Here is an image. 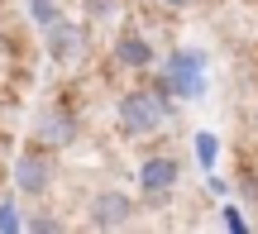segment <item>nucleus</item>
<instances>
[{
  "mask_svg": "<svg viewBox=\"0 0 258 234\" xmlns=\"http://www.w3.org/2000/svg\"><path fill=\"white\" fill-rule=\"evenodd\" d=\"M115 115H120L124 139H148V134H163V124L172 120V96L163 86H134L120 96Z\"/></svg>",
  "mask_w": 258,
  "mask_h": 234,
  "instance_id": "obj_1",
  "label": "nucleus"
},
{
  "mask_svg": "<svg viewBox=\"0 0 258 234\" xmlns=\"http://www.w3.org/2000/svg\"><path fill=\"white\" fill-rule=\"evenodd\" d=\"M158 86H163L167 96H182V101H201L206 96V57L196 53V48H177V53L167 57L163 76H158Z\"/></svg>",
  "mask_w": 258,
  "mask_h": 234,
  "instance_id": "obj_2",
  "label": "nucleus"
},
{
  "mask_svg": "<svg viewBox=\"0 0 258 234\" xmlns=\"http://www.w3.org/2000/svg\"><path fill=\"white\" fill-rule=\"evenodd\" d=\"M53 177H57V168H53V158H48L43 143H38V148H24L15 158V191L19 196H48Z\"/></svg>",
  "mask_w": 258,
  "mask_h": 234,
  "instance_id": "obj_3",
  "label": "nucleus"
},
{
  "mask_svg": "<svg viewBox=\"0 0 258 234\" xmlns=\"http://www.w3.org/2000/svg\"><path fill=\"white\" fill-rule=\"evenodd\" d=\"M134 196L120 187H105V191H96L91 196V206H86V220H91L96 229H124L129 220H134Z\"/></svg>",
  "mask_w": 258,
  "mask_h": 234,
  "instance_id": "obj_4",
  "label": "nucleus"
},
{
  "mask_svg": "<svg viewBox=\"0 0 258 234\" xmlns=\"http://www.w3.org/2000/svg\"><path fill=\"white\" fill-rule=\"evenodd\" d=\"M177 182H182V163H177L172 153L144 158V168H139V191H144L148 201H167L177 191Z\"/></svg>",
  "mask_w": 258,
  "mask_h": 234,
  "instance_id": "obj_5",
  "label": "nucleus"
},
{
  "mask_svg": "<svg viewBox=\"0 0 258 234\" xmlns=\"http://www.w3.org/2000/svg\"><path fill=\"white\" fill-rule=\"evenodd\" d=\"M77 134L82 129H77V115L67 110V105H48V110L34 120V139L43 143V148H53V153L67 148V143H77Z\"/></svg>",
  "mask_w": 258,
  "mask_h": 234,
  "instance_id": "obj_6",
  "label": "nucleus"
},
{
  "mask_svg": "<svg viewBox=\"0 0 258 234\" xmlns=\"http://www.w3.org/2000/svg\"><path fill=\"white\" fill-rule=\"evenodd\" d=\"M115 62L124 67V72H148V67L158 62L153 43H148L139 29H120V38H115Z\"/></svg>",
  "mask_w": 258,
  "mask_h": 234,
  "instance_id": "obj_7",
  "label": "nucleus"
},
{
  "mask_svg": "<svg viewBox=\"0 0 258 234\" xmlns=\"http://www.w3.org/2000/svg\"><path fill=\"white\" fill-rule=\"evenodd\" d=\"M43 34H48V57H53V62H72V57L82 53V29H77V24H67V19L48 24Z\"/></svg>",
  "mask_w": 258,
  "mask_h": 234,
  "instance_id": "obj_8",
  "label": "nucleus"
},
{
  "mask_svg": "<svg viewBox=\"0 0 258 234\" xmlns=\"http://www.w3.org/2000/svg\"><path fill=\"white\" fill-rule=\"evenodd\" d=\"M215 158H220V139H215L211 129H201L196 134V163H201V172H211Z\"/></svg>",
  "mask_w": 258,
  "mask_h": 234,
  "instance_id": "obj_9",
  "label": "nucleus"
},
{
  "mask_svg": "<svg viewBox=\"0 0 258 234\" xmlns=\"http://www.w3.org/2000/svg\"><path fill=\"white\" fill-rule=\"evenodd\" d=\"M29 19H34L38 29H48V24L62 19V10H57V0H29Z\"/></svg>",
  "mask_w": 258,
  "mask_h": 234,
  "instance_id": "obj_10",
  "label": "nucleus"
},
{
  "mask_svg": "<svg viewBox=\"0 0 258 234\" xmlns=\"http://www.w3.org/2000/svg\"><path fill=\"white\" fill-rule=\"evenodd\" d=\"M0 229H24V215H19L15 196H10V201H0Z\"/></svg>",
  "mask_w": 258,
  "mask_h": 234,
  "instance_id": "obj_11",
  "label": "nucleus"
},
{
  "mask_svg": "<svg viewBox=\"0 0 258 234\" xmlns=\"http://www.w3.org/2000/svg\"><path fill=\"white\" fill-rule=\"evenodd\" d=\"M29 229H38V234H53V229H62V220H57V215H34V220H29Z\"/></svg>",
  "mask_w": 258,
  "mask_h": 234,
  "instance_id": "obj_12",
  "label": "nucleus"
},
{
  "mask_svg": "<svg viewBox=\"0 0 258 234\" xmlns=\"http://www.w3.org/2000/svg\"><path fill=\"white\" fill-rule=\"evenodd\" d=\"M225 225H230V229H249V225H244V215H239L234 206H225Z\"/></svg>",
  "mask_w": 258,
  "mask_h": 234,
  "instance_id": "obj_13",
  "label": "nucleus"
},
{
  "mask_svg": "<svg viewBox=\"0 0 258 234\" xmlns=\"http://www.w3.org/2000/svg\"><path fill=\"white\" fill-rule=\"evenodd\" d=\"M163 5H167V10H182V5H191V0H163Z\"/></svg>",
  "mask_w": 258,
  "mask_h": 234,
  "instance_id": "obj_14",
  "label": "nucleus"
}]
</instances>
